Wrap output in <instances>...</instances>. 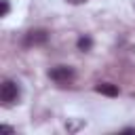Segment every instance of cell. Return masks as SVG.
<instances>
[{
  "label": "cell",
  "mask_w": 135,
  "mask_h": 135,
  "mask_svg": "<svg viewBox=\"0 0 135 135\" xmlns=\"http://www.w3.org/2000/svg\"><path fill=\"white\" fill-rule=\"evenodd\" d=\"M19 97H21L19 84L13 82V80H4L2 86H0V101H2V105L4 108H11V105H15L19 101Z\"/></svg>",
  "instance_id": "1"
},
{
  "label": "cell",
  "mask_w": 135,
  "mask_h": 135,
  "mask_svg": "<svg viewBox=\"0 0 135 135\" xmlns=\"http://www.w3.org/2000/svg\"><path fill=\"white\" fill-rule=\"evenodd\" d=\"M49 78H51L53 82L65 86V84H72V82H74L76 72H74V68H70V65H55V68L49 70Z\"/></svg>",
  "instance_id": "2"
},
{
  "label": "cell",
  "mask_w": 135,
  "mask_h": 135,
  "mask_svg": "<svg viewBox=\"0 0 135 135\" xmlns=\"http://www.w3.org/2000/svg\"><path fill=\"white\" fill-rule=\"evenodd\" d=\"M91 46H93V40L89 36H80L78 38V51H89Z\"/></svg>",
  "instance_id": "5"
},
{
  "label": "cell",
  "mask_w": 135,
  "mask_h": 135,
  "mask_svg": "<svg viewBox=\"0 0 135 135\" xmlns=\"http://www.w3.org/2000/svg\"><path fill=\"white\" fill-rule=\"evenodd\" d=\"M95 91L101 93V95H108V97H116L118 95V86L112 84V82H101V84L95 86Z\"/></svg>",
  "instance_id": "4"
},
{
  "label": "cell",
  "mask_w": 135,
  "mask_h": 135,
  "mask_svg": "<svg viewBox=\"0 0 135 135\" xmlns=\"http://www.w3.org/2000/svg\"><path fill=\"white\" fill-rule=\"evenodd\" d=\"M49 40V32L46 30H30L23 38V44L25 46H38V44H44Z\"/></svg>",
  "instance_id": "3"
},
{
  "label": "cell",
  "mask_w": 135,
  "mask_h": 135,
  "mask_svg": "<svg viewBox=\"0 0 135 135\" xmlns=\"http://www.w3.org/2000/svg\"><path fill=\"white\" fill-rule=\"evenodd\" d=\"M8 11H11L8 0H2V13H0V17H6V15H8Z\"/></svg>",
  "instance_id": "6"
},
{
  "label": "cell",
  "mask_w": 135,
  "mask_h": 135,
  "mask_svg": "<svg viewBox=\"0 0 135 135\" xmlns=\"http://www.w3.org/2000/svg\"><path fill=\"white\" fill-rule=\"evenodd\" d=\"M70 4H82V2H86V0H68Z\"/></svg>",
  "instance_id": "7"
}]
</instances>
